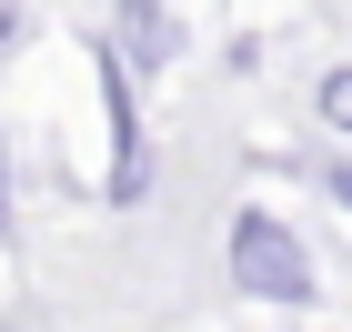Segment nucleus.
<instances>
[{"mask_svg": "<svg viewBox=\"0 0 352 332\" xmlns=\"http://www.w3.org/2000/svg\"><path fill=\"white\" fill-rule=\"evenodd\" d=\"M221 262H232V292H252V302H272V312H312V292H322V282H312V252L292 242V221L262 212V201L232 221V252H221Z\"/></svg>", "mask_w": 352, "mask_h": 332, "instance_id": "nucleus-1", "label": "nucleus"}, {"mask_svg": "<svg viewBox=\"0 0 352 332\" xmlns=\"http://www.w3.org/2000/svg\"><path fill=\"white\" fill-rule=\"evenodd\" d=\"M312 101H322V121L352 141V60H342V71H322V91H312Z\"/></svg>", "mask_w": 352, "mask_h": 332, "instance_id": "nucleus-4", "label": "nucleus"}, {"mask_svg": "<svg viewBox=\"0 0 352 332\" xmlns=\"http://www.w3.org/2000/svg\"><path fill=\"white\" fill-rule=\"evenodd\" d=\"M322 192H332V201L352 212V162H322Z\"/></svg>", "mask_w": 352, "mask_h": 332, "instance_id": "nucleus-5", "label": "nucleus"}, {"mask_svg": "<svg viewBox=\"0 0 352 332\" xmlns=\"http://www.w3.org/2000/svg\"><path fill=\"white\" fill-rule=\"evenodd\" d=\"M101 101H111V201H141L151 192V151H141V121H131V91H121L111 51H101Z\"/></svg>", "mask_w": 352, "mask_h": 332, "instance_id": "nucleus-2", "label": "nucleus"}, {"mask_svg": "<svg viewBox=\"0 0 352 332\" xmlns=\"http://www.w3.org/2000/svg\"><path fill=\"white\" fill-rule=\"evenodd\" d=\"M0 232H10V141H0Z\"/></svg>", "mask_w": 352, "mask_h": 332, "instance_id": "nucleus-6", "label": "nucleus"}, {"mask_svg": "<svg viewBox=\"0 0 352 332\" xmlns=\"http://www.w3.org/2000/svg\"><path fill=\"white\" fill-rule=\"evenodd\" d=\"M121 41L141 51V71L171 60V10H162V0H121Z\"/></svg>", "mask_w": 352, "mask_h": 332, "instance_id": "nucleus-3", "label": "nucleus"}]
</instances>
